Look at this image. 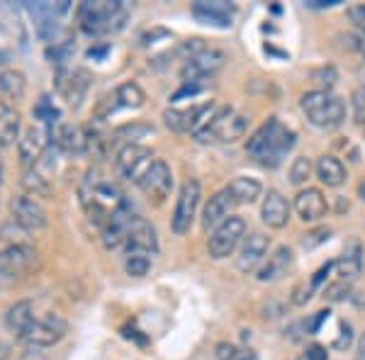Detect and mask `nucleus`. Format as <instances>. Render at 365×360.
I'll return each mask as SVG.
<instances>
[{"instance_id": "1", "label": "nucleus", "mask_w": 365, "mask_h": 360, "mask_svg": "<svg viewBox=\"0 0 365 360\" xmlns=\"http://www.w3.org/2000/svg\"><path fill=\"white\" fill-rule=\"evenodd\" d=\"M295 141H297L295 132H292V129H287V127H282L280 122L273 117V120H268L266 125H263L249 139L246 151H249L251 156L261 163V166L275 168V166H280L282 158L292 151Z\"/></svg>"}, {"instance_id": "2", "label": "nucleus", "mask_w": 365, "mask_h": 360, "mask_svg": "<svg viewBox=\"0 0 365 360\" xmlns=\"http://www.w3.org/2000/svg\"><path fill=\"white\" fill-rule=\"evenodd\" d=\"M129 17L127 8L122 3H110V0H98V3H83L78 8V22L81 29L91 37L110 34L125 27V20Z\"/></svg>"}, {"instance_id": "3", "label": "nucleus", "mask_w": 365, "mask_h": 360, "mask_svg": "<svg viewBox=\"0 0 365 360\" xmlns=\"http://www.w3.org/2000/svg\"><path fill=\"white\" fill-rule=\"evenodd\" d=\"M304 117L319 129H336L346 120V105L329 91H309L299 100Z\"/></svg>"}, {"instance_id": "4", "label": "nucleus", "mask_w": 365, "mask_h": 360, "mask_svg": "<svg viewBox=\"0 0 365 360\" xmlns=\"http://www.w3.org/2000/svg\"><path fill=\"white\" fill-rule=\"evenodd\" d=\"M81 200H83V207L88 215H91V220H96L98 224H103V227L108 224L110 217L125 205V197H122L120 187L108 180L88 182L83 187V192H81Z\"/></svg>"}, {"instance_id": "5", "label": "nucleus", "mask_w": 365, "mask_h": 360, "mask_svg": "<svg viewBox=\"0 0 365 360\" xmlns=\"http://www.w3.org/2000/svg\"><path fill=\"white\" fill-rule=\"evenodd\" d=\"M66 319L58 317V314H51V312H46L42 317H34L32 324L22 331L20 339L25 341L29 346H39V348H49L58 344V341L66 336Z\"/></svg>"}, {"instance_id": "6", "label": "nucleus", "mask_w": 365, "mask_h": 360, "mask_svg": "<svg viewBox=\"0 0 365 360\" xmlns=\"http://www.w3.org/2000/svg\"><path fill=\"white\" fill-rule=\"evenodd\" d=\"M246 239V222L241 217H229L225 224L215 229L210 234V241H207V251L215 261H222V258H229L241 241Z\"/></svg>"}, {"instance_id": "7", "label": "nucleus", "mask_w": 365, "mask_h": 360, "mask_svg": "<svg viewBox=\"0 0 365 360\" xmlns=\"http://www.w3.org/2000/svg\"><path fill=\"white\" fill-rule=\"evenodd\" d=\"M200 197H202V190H200V182H197L195 178H187V180L180 185L178 200H175L173 220H170L173 234L182 236L185 232H190L192 220H195L197 207H200Z\"/></svg>"}, {"instance_id": "8", "label": "nucleus", "mask_w": 365, "mask_h": 360, "mask_svg": "<svg viewBox=\"0 0 365 360\" xmlns=\"http://www.w3.org/2000/svg\"><path fill=\"white\" fill-rule=\"evenodd\" d=\"M154 161L156 158H154V153H151V149H146V146H141V144H127L117 151L115 166H117V173L134 180L139 185V180L144 178V173L151 168Z\"/></svg>"}, {"instance_id": "9", "label": "nucleus", "mask_w": 365, "mask_h": 360, "mask_svg": "<svg viewBox=\"0 0 365 360\" xmlns=\"http://www.w3.org/2000/svg\"><path fill=\"white\" fill-rule=\"evenodd\" d=\"M10 215H13V222H17L22 229H27V232L44 229L46 222H49L42 202L29 197V195H17V197L10 200Z\"/></svg>"}, {"instance_id": "10", "label": "nucleus", "mask_w": 365, "mask_h": 360, "mask_svg": "<svg viewBox=\"0 0 365 360\" xmlns=\"http://www.w3.org/2000/svg\"><path fill=\"white\" fill-rule=\"evenodd\" d=\"M225 66V54L220 49L207 46L205 51H200L197 56L187 58L185 66L180 68V76L185 83H195V81H210L212 73H217Z\"/></svg>"}, {"instance_id": "11", "label": "nucleus", "mask_w": 365, "mask_h": 360, "mask_svg": "<svg viewBox=\"0 0 365 360\" xmlns=\"http://www.w3.org/2000/svg\"><path fill=\"white\" fill-rule=\"evenodd\" d=\"M46 146H49V129L42 127H29L25 134L17 141V153H20V161L22 166L34 168L39 161H42Z\"/></svg>"}, {"instance_id": "12", "label": "nucleus", "mask_w": 365, "mask_h": 360, "mask_svg": "<svg viewBox=\"0 0 365 360\" xmlns=\"http://www.w3.org/2000/svg\"><path fill=\"white\" fill-rule=\"evenodd\" d=\"M268 246H270V239L266 234L251 232L244 239V244H241L237 268L241 270V273H253V270H258L263 265V261H266Z\"/></svg>"}, {"instance_id": "13", "label": "nucleus", "mask_w": 365, "mask_h": 360, "mask_svg": "<svg viewBox=\"0 0 365 360\" xmlns=\"http://www.w3.org/2000/svg\"><path fill=\"white\" fill-rule=\"evenodd\" d=\"M125 249L132 253H141V256H149V253L158 251V239H156V229L151 227L144 217H134L129 224V232L125 239Z\"/></svg>"}, {"instance_id": "14", "label": "nucleus", "mask_w": 365, "mask_h": 360, "mask_svg": "<svg viewBox=\"0 0 365 360\" xmlns=\"http://www.w3.org/2000/svg\"><path fill=\"white\" fill-rule=\"evenodd\" d=\"M34 261H37V251H34L29 244L5 246V249L0 251V275L20 277L32 268Z\"/></svg>"}, {"instance_id": "15", "label": "nucleus", "mask_w": 365, "mask_h": 360, "mask_svg": "<svg viewBox=\"0 0 365 360\" xmlns=\"http://www.w3.org/2000/svg\"><path fill=\"white\" fill-rule=\"evenodd\" d=\"M170 185H173V173H170L168 163L163 158H156L151 163V168L144 173V178L139 180V187L144 190L149 197L163 200L170 192Z\"/></svg>"}, {"instance_id": "16", "label": "nucleus", "mask_w": 365, "mask_h": 360, "mask_svg": "<svg viewBox=\"0 0 365 360\" xmlns=\"http://www.w3.org/2000/svg\"><path fill=\"white\" fill-rule=\"evenodd\" d=\"M58 88H61L63 98H66V103L71 108H81L88 88H91V73L83 68L63 73V68H58Z\"/></svg>"}, {"instance_id": "17", "label": "nucleus", "mask_w": 365, "mask_h": 360, "mask_svg": "<svg viewBox=\"0 0 365 360\" xmlns=\"http://www.w3.org/2000/svg\"><path fill=\"white\" fill-rule=\"evenodd\" d=\"M234 197H232V192L227 190H220V192H215L212 197L207 200V205H205V210H202V227L205 229H212L215 232L220 224H225L229 217H232V210H234Z\"/></svg>"}, {"instance_id": "18", "label": "nucleus", "mask_w": 365, "mask_h": 360, "mask_svg": "<svg viewBox=\"0 0 365 360\" xmlns=\"http://www.w3.org/2000/svg\"><path fill=\"white\" fill-rule=\"evenodd\" d=\"M329 205L327 197L319 187H307V190H299L295 197V212L299 215L302 222H319L324 215H327Z\"/></svg>"}, {"instance_id": "19", "label": "nucleus", "mask_w": 365, "mask_h": 360, "mask_svg": "<svg viewBox=\"0 0 365 360\" xmlns=\"http://www.w3.org/2000/svg\"><path fill=\"white\" fill-rule=\"evenodd\" d=\"M292 263H295V253H292L290 246H278V249L268 256V261L258 268V280L261 282L280 280V277H285L290 273Z\"/></svg>"}, {"instance_id": "20", "label": "nucleus", "mask_w": 365, "mask_h": 360, "mask_svg": "<svg viewBox=\"0 0 365 360\" xmlns=\"http://www.w3.org/2000/svg\"><path fill=\"white\" fill-rule=\"evenodd\" d=\"M49 139L54 141L56 149H61L66 153L86 151V132L76 125H68V122H56V125L49 129Z\"/></svg>"}, {"instance_id": "21", "label": "nucleus", "mask_w": 365, "mask_h": 360, "mask_svg": "<svg viewBox=\"0 0 365 360\" xmlns=\"http://www.w3.org/2000/svg\"><path fill=\"white\" fill-rule=\"evenodd\" d=\"M192 15H195L200 22H205V25L229 27L232 25L234 5L225 3V0H212V3L197 0V3H192Z\"/></svg>"}, {"instance_id": "22", "label": "nucleus", "mask_w": 365, "mask_h": 360, "mask_svg": "<svg viewBox=\"0 0 365 360\" xmlns=\"http://www.w3.org/2000/svg\"><path fill=\"white\" fill-rule=\"evenodd\" d=\"M261 217L270 229H282L290 220V205L278 190H268L261 205Z\"/></svg>"}, {"instance_id": "23", "label": "nucleus", "mask_w": 365, "mask_h": 360, "mask_svg": "<svg viewBox=\"0 0 365 360\" xmlns=\"http://www.w3.org/2000/svg\"><path fill=\"white\" fill-rule=\"evenodd\" d=\"M27 93V78L22 71L3 68L0 71V103L13 105L20 103Z\"/></svg>"}, {"instance_id": "24", "label": "nucleus", "mask_w": 365, "mask_h": 360, "mask_svg": "<svg viewBox=\"0 0 365 360\" xmlns=\"http://www.w3.org/2000/svg\"><path fill=\"white\" fill-rule=\"evenodd\" d=\"M205 110V103L202 105H192V108H168L163 112V122H166L168 129L173 132H192Z\"/></svg>"}, {"instance_id": "25", "label": "nucleus", "mask_w": 365, "mask_h": 360, "mask_svg": "<svg viewBox=\"0 0 365 360\" xmlns=\"http://www.w3.org/2000/svg\"><path fill=\"white\" fill-rule=\"evenodd\" d=\"M314 170H317V178L327 187H339V185H344V180H346V166L336 156H329V153H324L319 161H317Z\"/></svg>"}, {"instance_id": "26", "label": "nucleus", "mask_w": 365, "mask_h": 360, "mask_svg": "<svg viewBox=\"0 0 365 360\" xmlns=\"http://www.w3.org/2000/svg\"><path fill=\"white\" fill-rule=\"evenodd\" d=\"M20 141V112L15 105L0 103V146H13Z\"/></svg>"}, {"instance_id": "27", "label": "nucleus", "mask_w": 365, "mask_h": 360, "mask_svg": "<svg viewBox=\"0 0 365 360\" xmlns=\"http://www.w3.org/2000/svg\"><path fill=\"white\" fill-rule=\"evenodd\" d=\"M227 190L232 192V197H234V202H237V205H251V202H256V200L261 197L263 187H261V182H258L256 178L239 175V178H234L232 182H229Z\"/></svg>"}, {"instance_id": "28", "label": "nucleus", "mask_w": 365, "mask_h": 360, "mask_svg": "<svg viewBox=\"0 0 365 360\" xmlns=\"http://www.w3.org/2000/svg\"><path fill=\"white\" fill-rule=\"evenodd\" d=\"M334 268H336L339 280H344V282L356 280V277L361 275V268H363V261H361V246H358V244H351V249H346V251H344V256H341L339 261L334 263Z\"/></svg>"}, {"instance_id": "29", "label": "nucleus", "mask_w": 365, "mask_h": 360, "mask_svg": "<svg viewBox=\"0 0 365 360\" xmlns=\"http://www.w3.org/2000/svg\"><path fill=\"white\" fill-rule=\"evenodd\" d=\"M37 317L34 314V307H32V302H17V304H13L8 309V314H5V326L10 329L13 334H17V336H22V331L32 324V319Z\"/></svg>"}, {"instance_id": "30", "label": "nucleus", "mask_w": 365, "mask_h": 360, "mask_svg": "<svg viewBox=\"0 0 365 360\" xmlns=\"http://www.w3.org/2000/svg\"><path fill=\"white\" fill-rule=\"evenodd\" d=\"M22 187H25V192L29 195V197L49 200L51 195H54V187H51L49 178H44L37 168H27L25 173H22Z\"/></svg>"}, {"instance_id": "31", "label": "nucleus", "mask_w": 365, "mask_h": 360, "mask_svg": "<svg viewBox=\"0 0 365 360\" xmlns=\"http://www.w3.org/2000/svg\"><path fill=\"white\" fill-rule=\"evenodd\" d=\"M146 100V93L141 91L139 83H122L120 88L115 91V105H120V108H129V110H137L144 105Z\"/></svg>"}, {"instance_id": "32", "label": "nucleus", "mask_w": 365, "mask_h": 360, "mask_svg": "<svg viewBox=\"0 0 365 360\" xmlns=\"http://www.w3.org/2000/svg\"><path fill=\"white\" fill-rule=\"evenodd\" d=\"M149 134H154V127L134 122V125H125V127L117 129L113 134V141H125V146H127V144H137V139L149 137Z\"/></svg>"}, {"instance_id": "33", "label": "nucleus", "mask_w": 365, "mask_h": 360, "mask_svg": "<svg viewBox=\"0 0 365 360\" xmlns=\"http://www.w3.org/2000/svg\"><path fill=\"white\" fill-rule=\"evenodd\" d=\"M217 353V360H258L256 353L251 351V348H241L237 344H217L215 348Z\"/></svg>"}, {"instance_id": "34", "label": "nucleus", "mask_w": 365, "mask_h": 360, "mask_svg": "<svg viewBox=\"0 0 365 360\" xmlns=\"http://www.w3.org/2000/svg\"><path fill=\"white\" fill-rule=\"evenodd\" d=\"M25 234H27V229H22L20 224L13 220L0 227V241H8V246H25L27 244Z\"/></svg>"}, {"instance_id": "35", "label": "nucleus", "mask_w": 365, "mask_h": 360, "mask_svg": "<svg viewBox=\"0 0 365 360\" xmlns=\"http://www.w3.org/2000/svg\"><path fill=\"white\" fill-rule=\"evenodd\" d=\"M309 175H312V161L307 156H297L290 166V182L292 185H302V182H307Z\"/></svg>"}, {"instance_id": "36", "label": "nucleus", "mask_w": 365, "mask_h": 360, "mask_svg": "<svg viewBox=\"0 0 365 360\" xmlns=\"http://www.w3.org/2000/svg\"><path fill=\"white\" fill-rule=\"evenodd\" d=\"M125 268H127V273H129V275H134V277H144L146 273H149L151 261H149V256H141V253H132V256L127 258Z\"/></svg>"}, {"instance_id": "37", "label": "nucleus", "mask_w": 365, "mask_h": 360, "mask_svg": "<svg viewBox=\"0 0 365 360\" xmlns=\"http://www.w3.org/2000/svg\"><path fill=\"white\" fill-rule=\"evenodd\" d=\"M34 115H37L42 122H46V125H51V127H54L56 122H58V110L54 108V105H51V100H49V98H42V100H39V105L34 108Z\"/></svg>"}, {"instance_id": "38", "label": "nucleus", "mask_w": 365, "mask_h": 360, "mask_svg": "<svg viewBox=\"0 0 365 360\" xmlns=\"http://www.w3.org/2000/svg\"><path fill=\"white\" fill-rule=\"evenodd\" d=\"M351 105H353V117H356V122L365 125V86H361V88H356V91H353Z\"/></svg>"}, {"instance_id": "39", "label": "nucleus", "mask_w": 365, "mask_h": 360, "mask_svg": "<svg viewBox=\"0 0 365 360\" xmlns=\"http://www.w3.org/2000/svg\"><path fill=\"white\" fill-rule=\"evenodd\" d=\"M10 58H13V39H10L8 29L0 25V71H3V66Z\"/></svg>"}, {"instance_id": "40", "label": "nucleus", "mask_w": 365, "mask_h": 360, "mask_svg": "<svg viewBox=\"0 0 365 360\" xmlns=\"http://www.w3.org/2000/svg\"><path fill=\"white\" fill-rule=\"evenodd\" d=\"M327 297L331 299V302H339V299L349 297V282L339 280V282H334V285H329L327 287Z\"/></svg>"}, {"instance_id": "41", "label": "nucleus", "mask_w": 365, "mask_h": 360, "mask_svg": "<svg viewBox=\"0 0 365 360\" xmlns=\"http://www.w3.org/2000/svg\"><path fill=\"white\" fill-rule=\"evenodd\" d=\"M349 20L353 22V27H358L365 34V5H353L349 10Z\"/></svg>"}, {"instance_id": "42", "label": "nucleus", "mask_w": 365, "mask_h": 360, "mask_svg": "<svg viewBox=\"0 0 365 360\" xmlns=\"http://www.w3.org/2000/svg\"><path fill=\"white\" fill-rule=\"evenodd\" d=\"M351 341H353L351 326H349V324H341V339H339L334 346H336L339 351H344V348H349V346H351Z\"/></svg>"}, {"instance_id": "43", "label": "nucleus", "mask_w": 365, "mask_h": 360, "mask_svg": "<svg viewBox=\"0 0 365 360\" xmlns=\"http://www.w3.org/2000/svg\"><path fill=\"white\" fill-rule=\"evenodd\" d=\"M329 317V309H322V312H317V317L314 319H309L307 324H304V329H307V334H314L317 329H319V324L324 322V319Z\"/></svg>"}, {"instance_id": "44", "label": "nucleus", "mask_w": 365, "mask_h": 360, "mask_svg": "<svg viewBox=\"0 0 365 360\" xmlns=\"http://www.w3.org/2000/svg\"><path fill=\"white\" fill-rule=\"evenodd\" d=\"M307 360H329V353L324 346H309L307 348Z\"/></svg>"}, {"instance_id": "45", "label": "nucleus", "mask_w": 365, "mask_h": 360, "mask_svg": "<svg viewBox=\"0 0 365 360\" xmlns=\"http://www.w3.org/2000/svg\"><path fill=\"white\" fill-rule=\"evenodd\" d=\"M10 358V346L0 341V360H8Z\"/></svg>"}, {"instance_id": "46", "label": "nucleus", "mask_w": 365, "mask_h": 360, "mask_svg": "<svg viewBox=\"0 0 365 360\" xmlns=\"http://www.w3.org/2000/svg\"><path fill=\"white\" fill-rule=\"evenodd\" d=\"M361 356H365V334H363V339H361Z\"/></svg>"}, {"instance_id": "47", "label": "nucleus", "mask_w": 365, "mask_h": 360, "mask_svg": "<svg viewBox=\"0 0 365 360\" xmlns=\"http://www.w3.org/2000/svg\"><path fill=\"white\" fill-rule=\"evenodd\" d=\"M356 360H365V356H358V358H356Z\"/></svg>"}, {"instance_id": "48", "label": "nucleus", "mask_w": 365, "mask_h": 360, "mask_svg": "<svg viewBox=\"0 0 365 360\" xmlns=\"http://www.w3.org/2000/svg\"><path fill=\"white\" fill-rule=\"evenodd\" d=\"M0 178H3V166H0Z\"/></svg>"}, {"instance_id": "49", "label": "nucleus", "mask_w": 365, "mask_h": 360, "mask_svg": "<svg viewBox=\"0 0 365 360\" xmlns=\"http://www.w3.org/2000/svg\"><path fill=\"white\" fill-rule=\"evenodd\" d=\"M363 54H365V44H363Z\"/></svg>"}]
</instances>
